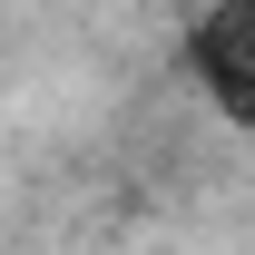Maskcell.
Segmentation results:
<instances>
[{
  "label": "cell",
  "instance_id": "obj_1",
  "mask_svg": "<svg viewBox=\"0 0 255 255\" xmlns=\"http://www.w3.org/2000/svg\"><path fill=\"white\" fill-rule=\"evenodd\" d=\"M177 69L226 128H255V0H206L177 39Z\"/></svg>",
  "mask_w": 255,
  "mask_h": 255
}]
</instances>
